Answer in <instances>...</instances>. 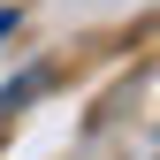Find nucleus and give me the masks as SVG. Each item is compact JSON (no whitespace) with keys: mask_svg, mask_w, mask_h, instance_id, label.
I'll return each instance as SVG.
<instances>
[{"mask_svg":"<svg viewBox=\"0 0 160 160\" xmlns=\"http://www.w3.org/2000/svg\"><path fill=\"white\" fill-rule=\"evenodd\" d=\"M38 84H46V76H38V69H31V76H15V84H8V92H0V122H8V114H15V107H23V99H31Z\"/></svg>","mask_w":160,"mask_h":160,"instance_id":"1","label":"nucleus"},{"mask_svg":"<svg viewBox=\"0 0 160 160\" xmlns=\"http://www.w3.org/2000/svg\"><path fill=\"white\" fill-rule=\"evenodd\" d=\"M8 31H15V8H0V38H8Z\"/></svg>","mask_w":160,"mask_h":160,"instance_id":"2","label":"nucleus"}]
</instances>
